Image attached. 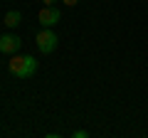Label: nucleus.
<instances>
[{
  "instance_id": "f257e3e1",
  "label": "nucleus",
  "mask_w": 148,
  "mask_h": 138,
  "mask_svg": "<svg viewBox=\"0 0 148 138\" xmlns=\"http://www.w3.org/2000/svg\"><path fill=\"white\" fill-rule=\"evenodd\" d=\"M8 72H10L15 79H30L37 74V59L25 54V57H12L8 62Z\"/></svg>"
},
{
  "instance_id": "6e6552de",
  "label": "nucleus",
  "mask_w": 148,
  "mask_h": 138,
  "mask_svg": "<svg viewBox=\"0 0 148 138\" xmlns=\"http://www.w3.org/2000/svg\"><path fill=\"white\" fill-rule=\"evenodd\" d=\"M45 5H54V3H57V0H42Z\"/></svg>"
},
{
  "instance_id": "39448f33",
  "label": "nucleus",
  "mask_w": 148,
  "mask_h": 138,
  "mask_svg": "<svg viewBox=\"0 0 148 138\" xmlns=\"http://www.w3.org/2000/svg\"><path fill=\"white\" fill-rule=\"evenodd\" d=\"M22 22V15L17 10H10V12H5V17H3V25L5 27H17Z\"/></svg>"
},
{
  "instance_id": "423d86ee",
  "label": "nucleus",
  "mask_w": 148,
  "mask_h": 138,
  "mask_svg": "<svg viewBox=\"0 0 148 138\" xmlns=\"http://www.w3.org/2000/svg\"><path fill=\"white\" fill-rule=\"evenodd\" d=\"M86 136H89L86 131H74V138H86Z\"/></svg>"
},
{
  "instance_id": "f03ea898",
  "label": "nucleus",
  "mask_w": 148,
  "mask_h": 138,
  "mask_svg": "<svg viewBox=\"0 0 148 138\" xmlns=\"http://www.w3.org/2000/svg\"><path fill=\"white\" fill-rule=\"evenodd\" d=\"M35 42H37V49L42 54H49V52H54L57 49V35L52 32V27H42V30L37 32V37H35Z\"/></svg>"
},
{
  "instance_id": "0eeeda50",
  "label": "nucleus",
  "mask_w": 148,
  "mask_h": 138,
  "mask_svg": "<svg viewBox=\"0 0 148 138\" xmlns=\"http://www.w3.org/2000/svg\"><path fill=\"white\" fill-rule=\"evenodd\" d=\"M62 3H64V5H67V8H74V5H77V3H79V0H62Z\"/></svg>"
},
{
  "instance_id": "7ed1b4c3",
  "label": "nucleus",
  "mask_w": 148,
  "mask_h": 138,
  "mask_svg": "<svg viewBox=\"0 0 148 138\" xmlns=\"http://www.w3.org/2000/svg\"><path fill=\"white\" fill-rule=\"evenodd\" d=\"M37 20H40L42 27H54L59 20H62V12H59L54 5H45L42 10H40V15H37Z\"/></svg>"
},
{
  "instance_id": "20e7f679",
  "label": "nucleus",
  "mask_w": 148,
  "mask_h": 138,
  "mask_svg": "<svg viewBox=\"0 0 148 138\" xmlns=\"http://www.w3.org/2000/svg\"><path fill=\"white\" fill-rule=\"evenodd\" d=\"M22 47V40L17 35H0V52L3 54H15L20 52Z\"/></svg>"
}]
</instances>
